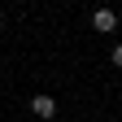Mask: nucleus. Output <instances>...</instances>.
I'll return each instance as SVG.
<instances>
[{"instance_id": "obj_1", "label": "nucleus", "mask_w": 122, "mask_h": 122, "mask_svg": "<svg viewBox=\"0 0 122 122\" xmlns=\"http://www.w3.org/2000/svg\"><path fill=\"white\" fill-rule=\"evenodd\" d=\"M92 26H96L100 35H109V30L118 26V13H113V9H96V13H92Z\"/></svg>"}, {"instance_id": "obj_2", "label": "nucleus", "mask_w": 122, "mask_h": 122, "mask_svg": "<svg viewBox=\"0 0 122 122\" xmlns=\"http://www.w3.org/2000/svg\"><path fill=\"white\" fill-rule=\"evenodd\" d=\"M30 113H35V118H57V100L52 96H35V100H30Z\"/></svg>"}, {"instance_id": "obj_3", "label": "nucleus", "mask_w": 122, "mask_h": 122, "mask_svg": "<svg viewBox=\"0 0 122 122\" xmlns=\"http://www.w3.org/2000/svg\"><path fill=\"white\" fill-rule=\"evenodd\" d=\"M109 61H113V66L122 70V44H113V48H109Z\"/></svg>"}]
</instances>
